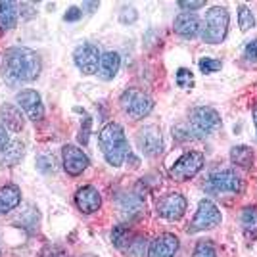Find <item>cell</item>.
Here are the masks:
<instances>
[{"label":"cell","mask_w":257,"mask_h":257,"mask_svg":"<svg viewBox=\"0 0 257 257\" xmlns=\"http://www.w3.org/2000/svg\"><path fill=\"white\" fill-rule=\"evenodd\" d=\"M22 202V192L18 186L8 184L4 188H0V215L10 213L12 209H16Z\"/></svg>","instance_id":"cell-18"},{"label":"cell","mask_w":257,"mask_h":257,"mask_svg":"<svg viewBox=\"0 0 257 257\" xmlns=\"http://www.w3.org/2000/svg\"><path fill=\"white\" fill-rule=\"evenodd\" d=\"M41 73V60L37 52L23 46L8 48L4 54V79L18 85V83H29L35 81Z\"/></svg>","instance_id":"cell-1"},{"label":"cell","mask_w":257,"mask_h":257,"mask_svg":"<svg viewBox=\"0 0 257 257\" xmlns=\"http://www.w3.org/2000/svg\"><path fill=\"white\" fill-rule=\"evenodd\" d=\"M18 8L22 10V18H25V20H31L33 16L37 14V6L31 4V2H22Z\"/></svg>","instance_id":"cell-32"},{"label":"cell","mask_w":257,"mask_h":257,"mask_svg":"<svg viewBox=\"0 0 257 257\" xmlns=\"http://www.w3.org/2000/svg\"><path fill=\"white\" fill-rule=\"evenodd\" d=\"M238 25H240L242 31H247L255 25V18H253V14L246 4H240V8H238Z\"/></svg>","instance_id":"cell-23"},{"label":"cell","mask_w":257,"mask_h":257,"mask_svg":"<svg viewBox=\"0 0 257 257\" xmlns=\"http://www.w3.org/2000/svg\"><path fill=\"white\" fill-rule=\"evenodd\" d=\"M23 156V144H20V142H14L10 148H8V156L4 158V165H16L18 163V160Z\"/></svg>","instance_id":"cell-27"},{"label":"cell","mask_w":257,"mask_h":257,"mask_svg":"<svg viewBox=\"0 0 257 257\" xmlns=\"http://www.w3.org/2000/svg\"><path fill=\"white\" fill-rule=\"evenodd\" d=\"M73 60H75V65L85 75H92V73H98V65H100L102 56H100L96 44L85 43L75 48Z\"/></svg>","instance_id":"cell-9"},{"label":"cell","mask_w":257,"mask_h":257,"mask_svg":"<svg viewBox=\"0 0 257 257\" xmlns=\"http://www.w3.org/2000/svg\"><path fill=\"white\" fill-rule=\"evenodd\" d=\"M186 205H188V202L182 194H167L165 198H161L158 202V213L167 221H179L186 211Z\"/></svg>","instance_id":"cell-10"},{"label":"cell","mask_w":257,"mask_h":257,"mask_svg":"<svg viewBox=\"0 0 257 257\" xmlns=\"http://www.w3.org/2000/svg\"><path fill=\"white\" fill-rule=\"evenodd\" d=\"M205 163V158L202 152H186L182 154L179 160L175 161L171 169H169V177L179 182H186L194 179L198 173L202 171Z\"/></svg>","instance_id":"cell-7"},{"label":"cell","mask_w":257,"mask_h":257,"mask_svg":"<svg viewBox=\"0 0 257 257\" xmlns=\"http://www.w3.org/2000/svg\"><path fill=\"white\" fill-rule=\"evenodd\" d=\"M0 117L4 121V125L10 128V131H14V133H20L23 128L22 111L14 106V104H4V106L0 107Z\"/></svg>","instance_id":"cell-20"},{"label":"cell","mask_w":257,"mask_h":257,"mask_svg":"<svg viewBox=\"0 0 257 257\" xmlns=\"http://www.w3.org/2000/svg\"><path fill=\"white\" fill-rule=\"evenodd\" d=\"M6 146H8V133L4 125H0V152L6 150Z\"/></svg>","instance_id":"cell-37"},{"label":"cell","mask_w":257,"mask_h":257,"mask_svg":"<svg viewBox=\"0 0 257 257\" xmlns=\"http://www.w3.org/2000/svg\"><path fill=\"white\" fill-rule=\"evenodd\" d=\"M144 242H146V240H142V238L131 242V244H128V253L133 257H144V251H146V244H144Z\"/></svg>","instance_id":"cell-29"},{"label":"cell","mask_w":257,"mask_h":257,"mask_svg":"<svg viewBox=\"0 0 257 257\" xmlns=\"http://www.w3.org/2000/svg\"><path fill=\"white\" fill-rule=\"evenodd\" d=\"M41 257H65V251L58 246H48L43 249Z\"/></svg>","instance_id":"cell-33"},{"label":"cell","mask_w":257,"mask_h":257,"mask_svg":"<svg viewBox=\"0 0 257 257\" xmlns=\"http://www.w3.org/2000/svg\"><path fill=\"white\" fill-rule=\"evenodd\" d=\"M119 67H121V56L117 52H106L98 65V77L102 81H111L117 75Z\"/></svg>","instance_id":"cell-17"},{"label":"cell","mask_w":257,"mask_h":257,"mask_svg":"<svg viewBox=\"0 0 257 257\" xmlns=\"http://www.w3.org/2000/svg\"><path fill=\"white\" fill-rule=\"evenodd\" d=\"M242 230L247 238H255L257 236V209L247 205L242 211Z\"/></svg>","instance_id":"cell-22"},{"label":"cell","mask_w":257,"mask_h":257,"mask_svg":"<svg viewBox=\"0 0 257 257\" xmlns=\"http://www.w3.org/2000/svg\"><path fill=\"white\" fill-rule=\"evenodd\" d=\"M137 144H139L140 152L148 158H156L158 154H161L163 148V140H161V131L156 125L144 127L137 137Z\"/></svg>","instance_id":"cell-11"},{"label":"cell","mask_w":257,"mask_h":257,"mask_svg":"<svg viewBox=\"0 0 257 257\" xmlns=\"http://www.w3.org/2000/svg\"><path fill=\"white\" fill-rule=\"evenodd\" d=\"M177 86L182 88V90H190L194 86V75L190 69H186V67H181L179 71H177Z\"/></svg>","instance_id":"cell-25"},{"label":"cell","mask_w":257,"mask_h":257,"mask_svg":"<svg viewBox=\"0 0 257 257\" xmlns=\"http://www.w3.org/2000/svg\"><path fill=\"white\" fill-rule=\"evenodd\" d=\"M119 104H121V109L133 119H144L154 109V100L139 88H127L121 94Z\"/></svg>","instance_id":"cell-5"},{"label":"cell","mask_w":257,"mask_h":257,"mask_svg":"<svg viewBox=\"0 0 257 257\" xmlns=\"http://www.w3.org/2000/svg\"><path fill=\"white\" fill-rule=\"evenodd\" d=\"M119 20H121V23H133L137 20V10L135 8H125Z\"/></svg>","instance_id":"cell-35"},{"label":"cell","mask_w":257,"mask_h":257,"mask_svg":"<svg viewBox=\"0 0 257 257\" xmlns=\"http://www.w3.org/2000/svg\"><path fill=\"white\" fill-rule=\"evenodd\" d=\"M221 211L219 207L211 202V200H202L198 204V211L194 215V221L188 225V232L194 234V232H200V230H209V228H215V226L221 225Z\"/></svg>","instance_id":"cell-8"},{"label":"cell","mask_w":257,"mask_h":257,"mask_svg":"<svg viewBox=\"0 0 257 257\" xmlns=\"http://www.w3.org/2000/svg\"><path fill=\"white\" fill-rule=\"evenodd\" d=\"M88 163L90 161H88L86 154L81 148L71 146V144L64 146V169L67 175H71V177L81 175L88 167Z\"/></svg>","instance_id":"cell-13"},{"label":"cell","mask_w":257,"mask_h":257,"mask_svg":"<svg viewBox=\"0 0 257 257\" xmlns=\"http://www.w3.org/2000/svg\"><path fill=\"white\" fill-rule=\"evenodd\" d=\"M204 6H205L204 0H198V2L181 0V2H179V8H182V10H200V8H204Z\"/></svg>","instance_id":"cell-34"},{"label":"cell","mask_w":257,"mask_h":257,"mask_svg":"<svg viewBox=\"0 0 257 257\" xmlns=\"http://www.w3.org/2000/svg\"><path fill=\"white\" fill-rule=\"evenodd\" d=\"M98 144L106 161L111 167H119L128 156V144L125 131L119 123H107L98 135Z\"/></svg>","instance_id":"cell-2"},{"label":"cell","mask_w":257,"mask_h":257,"mask_svg":"<svg viewBox=\"0 0 257 257\" xmlns=\"http://www.w3.org/2000/svg\"><path fill=\"white\" fill-rule=\"evenodd\" d=\"M253 123H255V135H257V104H255V107H253Z\"/></svg>","instance_id":"cell-38"},{"label":"cell","mask_w":257,"mask_h":257,"mask_svg":"<svg viewBox=\"0 0 257 257\" xmlns=\"http://www.w3.org/2000/svg\"><path fill=\"white\" fill-rule=\"evenodd\" d=\"M177 249H179V238L169 232H163L150 244L148 257H175Z\"/></svg>","instance_id":"cell-14"},{"label":"cell","mask_w":257,"mask_h":257,"mask_svg":"<svg viewBox=\"0 0 257 257\" xmlns=\"http://www.w3.org/2000/svg\"><path fill=\"white\" fill-rule=\"evenodd\" d=\"M186 127L190 131L192 139H205L221 128V115L217 113V109L209 106L194 107L188 115Z\"/></svg>","instance_id":"cell-3"},{"label":"cell","mask_w":257,"mask_h":257,"mask_svg":"<svg viewBox=\"0 0 257 257\" xmlns=\"http://www.w3.org/2000/svg\"><path fill=\"white\" fill-rule=\"evenodd\" d=\"M90 125H92V119L86 117L85 125H83V127H81V131H79V142H81L83 146L88 142V137H90Z\"/></svg>","instance_id":"cell-31"},{"label":"cell","mask_w":257,"mask_h":257,"mask_svg":"<svg viewBox=\"0 0 257 257\" xmlns=\"http://www.w3.org/2000/svg\"><path fill=\"white\" fill-rule=\"evenodd\" d=\"M244 58H246V62H249V64H257V39L246 44V48H244Z\"/></svg>","instance_id":"cell-30"},{"label":"cell","mask_w":257,"mask_h":257,"mask_svg":"<svg viewBox=\"0 0 257 257\" xmlns=\"http://www.w3.org/2000/svg\"><path fill=\"white\" fill-rule=\"evenodd\" d=\"M81 16H83V10H79V8H69V10L65 12L64 20L65 22H77V20H81Z\"/></svg>","instance_id":"cell-36"},{"label":"cell","mask_w":257,"mask_h":257,"mask_svg":"<svg viewBox=\"0 0 257 257\" xmlns=\"http://www.w3.org/2000/svg\"><path fill=\"white\" fill-rule=\"evenodd\" d=\"M0 257H2V249H0Z\"/></svg>","instance_id":"cell-39"},{"label":"cell","mask_w":257,"mask_h":257,"mask_svg":"<svg viewBox=\"0 0 257 257\" xmlns=\"http://www.w3.org/2000/svg\"><path fill=\"white\" fill-rule=\"evenodd\" d=\"M230 161L238 167H242V169H247L253 163V152L247 146H234L230 150Z\"/></svg>","instance_id":"cell-21"},{"label":"cell","mask_w":257,"mask_h":257,"mask_svg":"<svg viewBox=\"0 0 257 257\" xmlns=\"http://www.w3.org/2000/svg\"><path fill=\"white\" fill-rule=\"evenodd\" d=\"M192 257H217V249L209 240H202V242L196 244Z\"/></svg>","instance_id":"cell-26"},{"label":"cell","mask_w":257,"mask_h":257,"mask_svg":"<svg viewBox=\"0 0 257 257\" xmlns=\"http://www.w3.org/2000/svg\"><path fill=\"white\" fill-rule=\"evenodd\" d=\"M200 20L196 14L190 12H182L175 18V31L179 33L184 39H194L198 33H200Z\"/></svg>","instance_id":"cell-16"},{"label":"cell","mask_w":257,"mask_h":257,"mask_svg":"<svg viewBox=\"0 0 257 257\" xmlns=\"http://www.w3.org/2000/svg\"><path fill=\"white\" fill-rule=\"evenodd\" d=\"M75 204L83 213L90 215L100 209L102 205V196L94 186H83L75 194Z\"/></svg>","instance_id":"cell-15"},{"label":"cell","mask_w":257,"mask_h":257,"mask_svg":"<svg viewBox=\"0 0 257 257\" xmlns=\"http://www.w3.org/2000/svg\"><path fill=\"white\" fill-rule=\"evenodd\" d=\"M205 190L217 194V196L238 194L242 190V179L232 169H217V171L209 173V177L205 181Z\"/></svg>","instance_id":"cell-6"},{"label":"cell","mask_w":257,"mask_h":257,"mask_svg":"<svg viewBox=\"0 0 257 257\" xmlns=\"http://www.w3.org/2000/svg\"><path fill=\"white\" fill-rule=\"evenodd\" d=\"M111 240H113V244L119 249L128 246L131 244V232H128V228H125V226H115L113 232H111Z\"/></svg>","instance_id":"cell-24"},{"label":"cell","mask_w":257,"mask_h":257,"mask_svg":"<svg viewBox=\"0 0 257 257\" xmlns=\"http://www.w3.org/2000/svg\"><path fill=\"white\" fill-rule=\"evenodd\" d=\"M228 31V12L226 8L213 6L205 14V22L202 27V41L207 44H219L225 41Z\"/></svg>","instance_id":"cell-4"},{"label":"cell","mask_w":257,"mask_h":257,"mask_svg":"<svg viewBox=\"0 0 257 257\" xmlns=\"http://www.w3.org/2000/svg\"><path fill=\"white\" fill-rule=\"evenodd\" d=\"M18 104L22 107L23 111L27 113V117L31 119V121H41L44 117V106H43V100H41V94L37 92V90H31V88H27V90H22V92H18Z\"/></svg>","instance_id":"cell-12"},{"label":"cell","mask_w":257,"mask_h":257,"mask_svg":"<svg viewBox=\"0 0 257 257\" xmlns=\"http://www.w3.org/2000/svg\"><path fill=\"white\" fill-rule=\"evenodd\" d=\"M18 23V4L10 0H0V29L10 31Z\"/></svg>","instance_id":"cell-19"},{"label":"cell","mask_w":257,"mask_h":257,"mask_svg":"<svg viewBox=\"0 0 257 257\" xmlns=\"http://www.w3.org/2000/svg\"><path fill=\"white\" fill-rule=\"evenodd\" d=\"M198 65H200V71L202 73H215V71L221 69V62L213 60V58H202Z\"/></svg>","instance_id":"cell-28"}]
</instances>
